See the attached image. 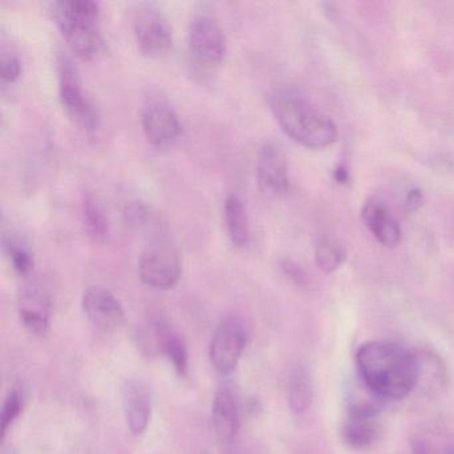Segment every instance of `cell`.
Returning <instances> with one entry per match:
<instances>
[{"label":"cell","mask_w":454,"mask_h":454,"mask_svg":"<svg viewBox=\"0 0 454 454\" xmlns=\"http://www.w3.org/2000/svg\"><path fill=\"white\" fill-rule=\"evenodd\" d=\"M358 376L385 400H403L416 389L417 353L393 342L361 345L356 355Z\"/></svg>","instance_id":"6da1fadb"},{"label":"cell","mask_w":454,"mask_h":454,"mask_svg":"<svg viewBox=\"0 0 454 454\" xmlns=\"http://www.w3.org/2000/svg\"><path fill=\"white\" fill-rule=\"evenodd\" d=\"M268 105L283 131L294 142L313 150L329 147L336 142L333 121L297 92L275 90L268 95Z\"/></svg>","instance_id":"7a4b0ae2"},{"label":"cell","mask_w":454,"mask_h":454,"mask_svg":"<svg viewBox=\"0 0 454 454\" xmlns=\"http://www.w3.org/2000/svg\"><path fill=\"white\" fill-rule=\"evenodd\" d=\"M58 27L76 57L97 59L106 49V42L98 27L100 6L92 0H60L51 4Z\"/></svg>","instance_id":"3957f363"},{"label":"cell","mask_w":454,"mask_h":454,"mask_svg":"<svg viewBox=\"0 0 454 454\" xmlns=\"http://www.w3.org/2000/svg\"><path fill=\"white\" fill-rule=\"evenodd\" d=\"M59 99L67 115L86 131H97L102 123L99 110L90 99L82 83L81 74L67 54L57 58Z\"/></svg>","instance_id":"277c9868"},{"label":"cell","mask_w":454,"mask_h":454,"mask_svg":"<svg viewBox=\"0 0 454 454\" xmlns=\"http://www.w3.org/2000/svg\"><path fill=\"white\" fill-rule=\"evenodd\" d=\"M182 275V259L176 247L164 238H153L139 257V276L151 288H174Z\"/></svg>","instance_id":"5b68a950"},{"label":"cell","mask_w":454,"mask_h":454,"mask_svg":"<svg viewBox=\"0 0 454 454\" xmlns=\"http://www.w3.org/2000/svg\"><path fill=\"white\" fill-rule=\"evenodd\" d=\"M134 34L139 51L153 59L168 54L174 43L168 20L153 4H142L135 12Z\"/></svg>","instance_id":"8992f818"},{"label":"cell","mask_w":454,"mask_h":454,"mask_svg":"<svg viewBox=\"0 0 454 454\" xmlns=\"http://www.w3.org/2000/svg\"><path fill=\"white\" fill-rule=\"evenodd\" d=\"M247 340L246 325L235 316L224 318L217 325L209 345V357L219 373L231 374L235 371L246 349Z\"/></svg>","instance_id":"52a82bcc"},{"label":"cell","mask_w":454,"mask_h":454,"mask_svg":"<svg viewBox=\"0 0 454 454\" xmlns=\"http://www.w3.org/2000/svg\"><path fill=\"white\" fill-rule=\"evenodd\" d=\"M188 46L195 60L206 66L219 65L227 51V42L222 27L207 12H198L191 20Z\"/></svg>","instance_id":"ba28073f"},{"label":"cell","mask_w":454,"mask_h":454,"mask_svg":"<svg viewBox=\"0 0 454 454\" xmlns=\"http://www.w3.org/2000/svg\"><path fill=\"white\" fill-rule=\"evenodd\" d=\"M142 126L148 142L155 147L171 145L182 134L179 115L161 98H155L145 103L142 111Z\"/></svg>","instance_id":"9c48e42d"},{"label":"cell","mask_w":454,"mask_h":454,"mask_svg":"<svg viewBox=\"0 0 454 454\" xmlns=\"http://www.w3.org/2000/svg\"><path fill=\"white\" fill-rule=\"evenodd\" d=\"M82 308L90 323L103 333L118 331L126 321L121 301L103 286H89L82 296Z\"/></svg>","instance_id":"30bf717a"},{"label":"cell","mask_w":454,"mask_h":454,"mask_svg":"<svg viewBox=\"0 0 454 454\" xmlns=\"http://www.w3.org/2000/svg\"><path fill=\"white\" fill-rule=\"evenodd\" d=\"M257 185L262 195L280 199L288 193L289 174L283 153L272 143H265L257 153Z\"/></svg>","instance_id":"8fae6325"},{"label":"cell","mask_w":454,"mask_h":454,"mask_svg":"<svg viewBox=\"0 0 454 454\" xmlns=\"http://www.w3.org/2000/svg\"><path fill=\"white\" fill-rule=\"evenodd\" d=\"M20 323L33 336L46 337L50 332L51 300L38 283L23 286L20 296Z\"/></svg>","instance_id":"7c38bea8"},{"label":"cell","mask_w":454,"mask_h":454,"mask_svg":"<svg viewBox=\"0 0 454 454\" xmlns=\"http://www.w3.org/2000/svg\"><path fill=\"white\" fill-rule=\"evenodd\" d=\"M124 413L129 432L140 435L147 430L153 414V390L140 379L126 381L123 387Z\"/></svg>","instance_id":"4fadbf2b"},{"label":"cell","mask_w":454,"mask_h":454,"mask_svg":"<svg viewBox=\"0 0 454 454\" xmlns=\"http://www.w3.org/2000/svg\"><path fill=\"white\" fill-rule=\"evenodd\" d=\"M212 425L223 443L235 440L240 427V411L235 395L230 389L217 390L212 403Z\"/></svg>","instance_id":"5bb4252c"},{"label":"cell","mask_w":454,"mask_h":454,"mask_svg":"<svg viewBox=\"0 0 454 454\" xmlns=\"http://www.w3.org/2000/svg\"><path fill=\"white\" fill-rule=\"evenodd\" d=\"M153 339L159 352L163 353L180 377L188 374V349L183 337L163 318L153 321Z\"/></svg>","instance_id":"9a60e30c"},{"label":"cell","mask_w":454,"mask_h":454,"mask_svg":"<svg viewBox=\"0 0 454 454\" xmlns=\"http://www.w3.org/2000/svg\"><path fill=\"white\" fill-rule=\"evenodd\" d=\"M363 220L372 235L385 247H395L401 240V228L389 209L379 200L366 201L363 208Z\"/></svg>","instance_id":"2e32d148"},{"label":"cell","mask_w":454,"mask_h":454,"mask_svg":"<svg viewBox=\"0 0 454 454\" xmlns=\"http://www.w3.org/2000/svg\"><path fill=\"white\" fill-rule=\"evenodd\" d=\"M380 427L377 417L348 413L342 422L341 438L345 445L356 450H363L373 445L379 438Z\"/></svg>","instance_id":"e0dca14e"},{"label":"cell","mask_w":454,"mask_h":454,"mask_svg":"<svg viewBox=\"0 0 454 454\" xmlns=\"http://www.w3.org/2000/svg\"><path fill=\"white\" fill-rule=\"evenodd\" d=\"M224 223L233 246L243 248L251 239L248 214L238 195H228L224 203Z\"/></svg>","instance_id":"ac0fdd59"},{"label":"cell","mask_w":454,"mask_h":454,"mask_svg":"<svg viewBox=\"0 0 454 454\" xmlns=\"http://www.w3.org/2000/svg\"><path fill=\"white\" fill-rule=\"evenodd\" d=\"M385 403L387 400L377 395L360 376H357V381H353L348 387V413L379 417Z\"/></svg>","instance_id":"d6986e66"},{"label":"cell","mask_w":454,"mask_h":454,"mask_svg":"<svg viewBox=\"0 0 454 454\" xmlns=\"http://www.w3.org/2000/svg\"><path fill=\"white\" fill-rule=\"evenodd\" d=\"M286 395H288L289 408L294 414H304L312 405V380L304 365H296L292 368L286 382Z\"/></svg>","instance_id":"ffe728a7"},{"label":"cell","mask_w":454,"mask_h":454,"mask_svg":"<svg viewBox=\"0 0 454 454\" xmlns=\"http://www.w3.org/2000/svg\"><path fill=\"white\" fill-rule=\"evenodd\" d=\"M419 361V379L417 387L422 392L433 395L443 390L446 385V369L443 361L432 352L417 353Z\"/></svg>","instance_id":"44dd1931"},{"label":"cell","mask_w":454,"mask_h":454,"mask_svg":"<svg viewBox=\"0 0 454 454\" xmlns=\"http://www.w3.org/2000/svg\"><path fill=\"white\" fill-rule=\"evenodd\" d=\"M82 220L90 238L99 243L107 240L110 224L105 212L92 196H86L82 203Z\"/></svg>","instance_id":"7402d4cb"},{"label":"cell","mask_w":454,"mask_h":454,"mask_svg":"<svg viewBox=\"0 0 454 454\" xmlns=\"http://www.w3.org/2000/svg\"><path fill=\"white\" fill-rule=\"evenodd\" d=\"M4 247L15 272L26 276L33 270L34 256L25 241L14 235H4Z\"/></svg>","instance_id":"603a6c76"},{"label":"cell","mask_w":454,"mask_h":454,"mask_svg":"<svg viewBox=\"0 0 454 454\" xmlns=\"http://www.w3.org/2000/svg\"><path fill=\"white\" fill-rule=\"evenodd\" d=\"M344 262V252L328 240L318 241L316 247V262L324 272H333Z\"/></svg>","instance_id":"cb8c5ba5"},{"label":"cell","mask_w":454,"mask_h":454,"mask_svg":"<svg viewBox=\"0 0 454 454\" xmlns=\"http://www.w3.org/2000/svg\"><path fill=\"white\" fill-rule=\"evenodd\" d=\"M2 54H0V78L2 83H14L20 78L22 66H20V58L15 54L14 50L10 47L2 46Z\"/></svg>","instance_id":"d4e9b609"},{"label":"cell","mask_w":454,"mask_h":454,"mask_svg":"<svg viewBox=\"0 0 454 454\" xmlns=\"http://www.w3.org/2000/svg\"><path fill=\"white\" fill-rule=\"evenodd\" d=\"M22 408V395H20V390H12L7 395L4 403V408H2V419H0V421H2V437L6 435L7 430L12 427V422L20 417Z\"/></svg>","instance_id":"484cf974"},{"label":"cell","mask_w":454,"mask_h":454,"mask_svg":"<svg viewBox=\"0 0 454 454\" xmlns=\"http://www.w3.org/2000/svg\"><path fill=\"white\" fill-rule=\"evenodd\" d=\"M281 270L297 286H304L305 281H307L304 270L296 262H292V260H283L281 262Z\"/></svg>","instance_id":"4316f807"},{"label":"cell","mask_w":454,"mask_h":454,"mask_svg":"<svg viewBox=\"0 0 454 454\" xmlns=\"http://www.w3.org/2000/svg\"><path fill=\"white\" fill-rule=\"evenodd\" d=\"M422 204V193L419 190L409 191L408 196H406V206L411 211H416L421 207Z\"/></svg>","instance_id":"83f0119b"},{"label":"cell","mask_w":454,"mask_h":454,"mask_svg":"<svg viewBox=\"0 0 454 454\" xmlns=\"http://www.w3.org/2000/svg\"><path fill=\"white\" fill-rule=\"evenodd\" d=\"M334 176L339 180L340 183H345L348 180V172L347 169L342 168V167H339L334 172Z\"/></svg>","instance_id":"f1b7e54d"},{"label":"cell","mask_w":454,"mask_h":454,"mask_svg":"<svg viewBox=\"0 0 454 454\" xmlns=\"http://www.w3.org/2000/svg\"><path fill=\"white\" fill-rule=\"evenodd\" d=\"M448 454H454V448L449 449Z\"/></svg>","instance_id":"f546056e"}]
</instances>
